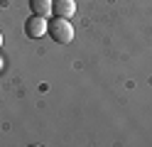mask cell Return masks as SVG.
I'll return each instance as SVG.
<instances>
[{"instance_id": "1", "label": "cell", "mask_w": 152, "mask_h": 147, "mask_svg": "<svg viewBox=\"0 0 152 147\" xmlns=\"http://www.w3.org/2000/svg\"><path fill=\"white\" fill-rule=\"evenodd\" d=\"M49 34L56 44H69L74 39V25L66 17H54L49 22Z\"/></svg>"}, {"instance_id": "2", "label": "cell", "mask_w": 152, "mask_h": 147, "mask_svg": "<svg viewBox=\"0 0 152 147\" xmlns=\"http://www.w3.org/2000/svg\"><path fill=\"white\" fill-rule=\"evenodd\" d=\"M47 32H49V22H47V17H42V15H32L25 22V34L30 39H39Z\"/></svg>"}, {"instance_id": "3", "label": "cell", "mask_w": 152, "mask_h": 147, "mask_svg": "<svg viewBox=\"0 0 152 147\" xmlns=\"http://www.w3.org/2000/svg\"><path fill=\"white\" fill-rule=\"evenodd\" d=\"M54 12H56V17H66L69 20L76 12V3L74 0H54Z\"/></svg>"}, {"instance_id": "4", "label": "cell", "mask_w": 152, "mask_h": 147, "mask_svg": "<svg viewBox=\"0 0 152 147\" xmlns=\"http://www.w3.org/2000/svg\"><path fill=\"white\" fill-rule=\"evenodd\" d=\"M30 7H32V15L47 17L54 10V0H30Z\"/></svg>"}, {"instance_id": "5", "label": "cell", "mask_w": 152, "mask_h": 147, "mask_svg": "<svg viewBox=\"0 0 152 147\" xmlns=\"http://www.w3.org/2000/svg\"><path fill=\"white\" fill-rule=\"evenodd\" d=\"M3 64H5V61H3V59H0V71H3Z\"/></svg>"}, {"instance_id": "6", "label": "cell", "mask_w": 152, "mask_h": 147, "mask_svg": "<svg viewBox=\"0 0 152 147\" xmlns=\"http://www.w3.org/2000/svg\"><path fill=\"white\" fill-rule=\"evenodd\" d=\"M0 47H3V34H0Z\"/></svg>"}]
</instances>
